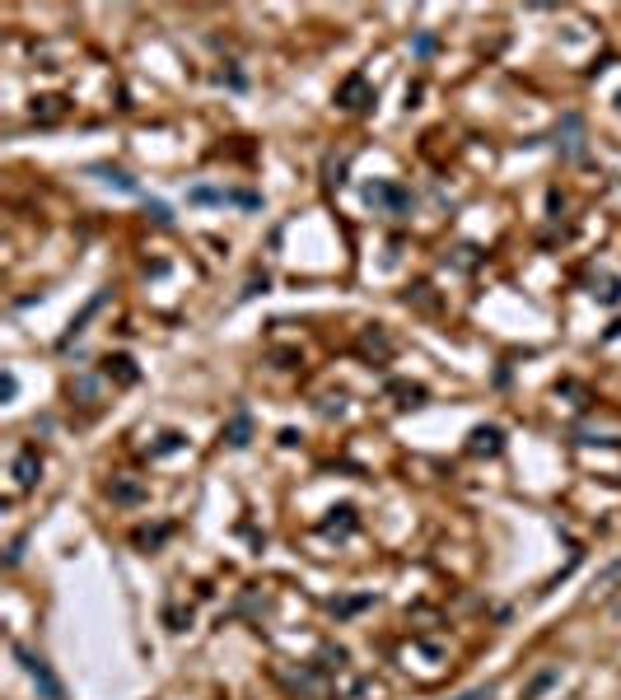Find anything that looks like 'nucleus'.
Masks as SVG:
<instances>
[{
	"label": "nucleus",
	"instance_id": "f257e3e1",
	"mask_svg": "<svg viewBox=\"0 0 621 700\" xmlns=\"http://www.w3.org/2000/svg\"><path fill=\"white\" fill-rule=\"evenodd\" d=\"M19 658H23V667H28V677H33L38 687H42V696H47V700H66V691H61V682L52 677V672H47V663H42V658H33V654H28V649H19Z\"/></svg>",
	"mask_w": 621,
	"mask_h": 700
},
{
	"label": "nucleus",
	"instance_id": "f03ea898",
	"mask_svg": "<svg viewBox=\"0 0 621 700\" xmlns=\"http://www.w3.org/2000/svg\"><path fill=\"white\" fill-rule=\"evenodd\" d=\"M565 154H584V145H579V117H565Z\"/></svg>",
	"mask_w": 621,
	"mask_h": 700
},
{
	"label": "nucleus",
	"instance_id": "7ed1b4c3",
	"mask_svg": "<svg viewBox=\"0 0 621 700\" xmlns=\"http://www.w3.org/2000/svg\"><path fill=\"white\" fill-rule=\"evenodd\" d=\"M98 173H103V183H117L122 192H136V183H131V178H127L122 168H98Z\"/></svg>",
	"mask_w": 621,
	"mask_h": 700
},
{
	"label": "nucleus",
	"instance_id": "20e7f679",
	"mask_svg": "<svg viewBox=\"0 0 621 700\" xmlns=\"http://www.w3.org/2000/svg\"><path fill=\"white\" fill-rule=\"evenodd\" d=\"M416 52H421V57H430V52H435V38L421 33V38H416Z\"/></svg>",
	"mask_w": 621,
	"mask_h": 700
},
{
	"label": "nucleus",
	"instance_id": "39448f33",
	"mask_svg": "<svg viewBox=\"0 0 621 700\" xmlns=\"http://www.w3.org/2000/svg\"><path fill=\"white\" fill-rule=\"evenodd\" d=\"M150 215L159 219V224H169V206H159V201H150Z\"/></svg>",
	"mask_w": 621,
	"mask_h": 700
}]
</instances>
